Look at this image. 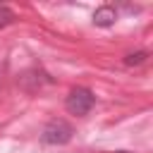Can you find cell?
<instances>
[{"label": "cell", "instance_id": "7a4b0ae2", "mask_svg": "<svg viewBox=\"0 0 153 153\" xmlns=\"http://www.w3.org/2000/svg\"><path fill=\"white\" fill-rule=\"evenodd\" d=\"M72 127L65 122V120H53V122H48L45 124V129H43V134H41V139L45 141V143H67L69 139H72Z\"/></svg>", "mask_w": 153, "mask_h": 153}, {"label": "cell", "instance_id": "3957f363", "mask_svg": "<svg viewBox=\"0 0 153 153\" xmlns=\"http://www.w3.org/2000/svg\"><path fill=\"white\" fill-rule=\"evenodd\" d=\"M115 19H117V12L112 10V7H98L96 12H93V22L98 24V26H110V24H115Z\"/></svg>", "mask_w": 153, "mask_h": 153}, {"label": "cell", "instance_id": "5b68a950", "mask_svg": "<svg viewBox=\"0 0 153 153\" xmlns=\"http://www.w3.org/2000/svg\"><path fill=\"white\" fill-rule=\"evenodd\" d=\"M10 19H12V12H10L7 7H0V26H2V24H7Z\"/></svg>", "mask_w": 153, "mask_h": 153}, {"label": "cell", "instance_id": "6da1fadb", "mask_svg": "<svg viewBox=\"0 0 153 153\" xmlns=\"http://www.w3.org/2000/svg\"><path fill=\"white\" fill-rule=\"evenodd\" d=\"M93 103H96L93 93H91L88 88H81V86H79V88H72L69 96H67V100H65L67 110H69L72 115H76V117L86 115V112L93 108Z\"/></svg>", "mask_w": 153, "mask_h": 153}, {"label": "cell", "instance_id": "8992f818", "mask_svg": "<svg viewBox=\"0 0 153 153\" xmlns=\"http://www.w3.org/2000/svg\"><path fill=\"white\" fill-rule=\"evenodd\" d=\"M117 153H127V151H117Z\"/></svg>", "mask_w": 153, "mask_h": 153}, {"label": "cell", "instance_id": "277c9868", "mask_svg": "<svg viewBox=\"0 0 153 153\" xmlns=\"http://www.w3.org/2000/svg\"><path fill=\"white\" fill-rule=\"evenodd\" d=\"M143 57H146V53H131V55H127V65H139V62H143Z\"/></svg>", "mask_w": 153, "mask_h": 153}]
</instances>
